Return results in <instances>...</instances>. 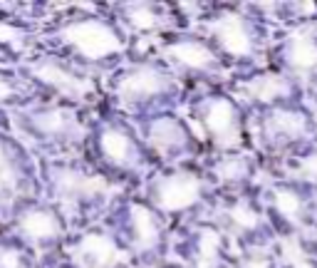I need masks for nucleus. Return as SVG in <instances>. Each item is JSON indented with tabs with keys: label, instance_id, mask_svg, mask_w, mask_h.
I'll use <instances>...</instances> for the list:
<instances>
[{
	"label": "nucleus",
	"instance_id": "obj_1",
	"mask_svg": "<svg viewBox=\"0 0 317 268\" xmlns=\"http://www.w3.org/2000/svg\"><path fill=\"white\" fill-rule=\"evenodd\" d=\"M67 40L87 57H104L112 50H117L119 40L114 37V32L109 28H104L99 23H79L65 30Z\"/></svg>",
	"mask_w": 317,
	"mask_h": 268
},
{
	"label": "nucleus",
	"instance_id": "obj_5",
	"mask_svg": "<svg viewBox=\"0 0 317 268\" xmlns=\"http://www.w3.org/2000/svg\"><path fill=\"white\" fill-rule=\"evenodd\" d=\"M104 152H107V157L114 159V161H124L126 157H129V139H126L124 134H119V132L104 134Z\"/></svg>",
	"mask_w": 317,
	"mask_h": 268
},
{
	"label": "nucleus",
	"instance_id": "obj_7",
	"mask_svg": "<svg viewBox=\"0 0 317 268\" xmlns=\"http://www.w3.org/2000/svg\"><path fill=\"white\" fill-rule=\"evenodd\" d=\"M208 122H211V129L218 134V132L226 129L228 122H233V110H230L226 102H218V105H213V110L208 112Z\"/></svg>",
	"mask_w": 317,
	"mask_h": 268
},
{
	"label": "nucleus",
	"instance_id": "obj_6",
	"mask_svg": "<svg viewBox=\"0 0 317 268\" xmlns=\"http://www.w3.org/2000/svg\"><path fill=\"white\" fill-rule=\"evenodd\" d=\"M174 52L188 65H208L211 63V52L201 45H181V47H174Z\"/></svg>",
	"mask_w": 317,
	"mask_h": 268
},
{
	"label": "nucleus",
	"instance_id": "obj_4",
	"mask_svg": "<svg viewBox=\"0 0 317 268\" xmlns=\"http://www.w3.org/2000/svg\"><path fill=\"white\" fill-rule=\"evenodd\" d=\"M37 77H42L45 82H50V85H55V87H60V90H75V87L79 85L72 75H67L65 70H60V67H55V65H42V67H37Z\"/></svg>",
	"mask_w": 317,
	"mask_h": 268
},
{
	"label": "nucleus",
	"instance_id": "obj_2",
	"mask_svg": "<svg viewBox=\"0 0 317 268\" xmlns=\"http://www.w3.org/2000/svg\"><path fill=\"white\" fill-rule=\"evenodd\" d=\"M23 229L32 236V238H47L57 231V223L47 211H32L25 221H23Z\"/></svg>",
	"mask_w": 317,
	"mask_h": 268
},
{
	"label": "nucleus",
	"instance_id": "obj_8",
	"mask_svg": "<svg viewBox=\"0 0 317 268\" xmlns=\"http://www.w3.org/2000/svg\"><path fill=\"white\" fill-rule=\"evenodd\" d=\"M8 95H10V85H8L3 77H0V99H5Z\"/></svg>",
	"mask_w": 317,
	"mask_h": 268
},
{
	"label": "nucleus",
	"instance_id": "obj_9",
	"mask_svg": "<svg viewBox=\"0 0 317 268\" xmlns=\"http://www.w3.org/2000/svg\"><path fill=\"white\" fill-rule=\"evenodd\" d=\"M3 161H5V149H3V144H0V167H3Z\"/></svg>",
	"mask_w": 317,
	"mask_h": 268
},
{
	"label": "nucleus",
	"instance_id": "obj_3",
	"mask_svg": "<svg viewBox=\"0 0 317 268\" xmlns=\"http://www.w3.org/2000/svg\"><path fill=\"white\" fill-rule=\"evenodd\" d=\"M159 87V77L151 72H136L124 82V95H149Z\"/></svg>",
	"mask_w": 317,
	"mask_h": 268
}]
</instances>
